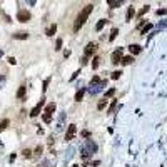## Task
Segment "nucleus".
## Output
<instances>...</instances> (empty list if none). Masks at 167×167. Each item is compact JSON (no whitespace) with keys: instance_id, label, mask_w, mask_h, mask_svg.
Segmentation results:
<instances>
[{"instance_id":"17","label":"nucleus","mask_w":167,"mask_h":167,"mask_svg":"<svg viewBox=\"0 0 167 167\" xmlns=\"http://www.w3.org/2000/svg\"><path fill=\"white\" fill-rule=\"evenodd\" d=\"M7 125H9V120H7V119L0 120V132H2V130H5V129H7Z\"/></svg>"},{"instance_id":"4","label":"nucleus","mask_w":167,"mask_h":167,"mask_svg":"<svg viewBox=\"0 0 167 167\" xmlns=\"http://www.w3.org/2000/svg\"><path fill=\"white\" fill-rule=\"evenodd\" d=\"M75 134H77V125H75V124H70L69 129H67V132H65V140H67V142L74 140Z\"/></svg>"},{"instance_id":"9","label":"nucleus","mask_w":167,"mask_h":167,"mask_svg":"<svg viewBox=\"0 0 167 167\" xmlns=\"http://www.w3.org/2000/svg\"><path fill=\"white\" fill-rule=\"evenodd\" d=\"M55 32H57V25H55V23H52V25L47 27V30H45V35H47V37H54Z\"/></svg>"},{"instance_id":"31","label":"nucleus","mask_w":167,"mask_h":167,"mask_svg":"<svg viewBox=\"0 0 167 167\" xmlns=\"http://www.w3.org/2000/svg\"><path fill=\"white\" fill-rule=\"evenodd\" d=\"M115 104H117V102H115V100H112V104H110V109H109V112H112V110H114V107H115Z\"/></svg>"},{"instance_id":"30","label":"nucleus","mask_w":167,"mask_h":167,"mask_svg":"<svg viewBox=\"0 0 167 167\" xmlns=\"http://www.w3.org/2000/svg\"><path fill=\"white\" fill-rule=\"evenodd\" d=\"M157 13H159V15H164V13H167V9H161Z\"/></svg>"},{"instance_id":"3","label":"nucleus","mask_w":167,"mask_h":167,"mask_svg":"<svg viewBox=\"0 0 167 167\" xmlns=\"http://www.w3.org/2000/svg\"><path fill=\"white\" fill-rule=\"evenodd\" d=\"M54 110H55V104H54V102L45 107V112H44V122L45 124H50L52 122V114H54Z\"/></svg>"},{"instance_id":"16","label":"nucleus","mask_w":167,"mask_h":167,"mask_svg":"<svg viewBox=\"0 0 167 167\" xmlns=\"http://www.w3.org/2000/svg\"><path fill=\"white\" fill-rule=\"evenodd\" d=\"M107 2H109V5H110L112 9H115V7H119L120 3L124 2V0H107Z\"/></svg>"},{"instance_id":"29","label":"nucleus","mask_w":167,"mask_h":167,"mask_svg":"<svg viewBox=\"0 0 167 167\" xmlns=\"http://www.w3.org/2000/svg\"><path fill=\"white\" fill-rule=\"evenodd\" d=\"M40 152H42V147H40V145H38V147L35 149V155H40Z\"/></svg>"},{"instance_id":"13","label":"nucleus","mask_w":167,"mask_h":167,"mask_svg":"<svg viewBox=\"0 0 167 167\" xmlns=\"http://www.w3.org/2000/svg\"><path fill=\"white\" fill-rule=\"evenodd\" d=\"M105 23H107V20H104V19H102V20H99V22H97V25H95V30H97V32H100L102 28H104Z\"/></svg>"},{"instance_id":"35","label":"nucleus","mask_w":167,"mask_h":167,"mask_svg":"<svg viewBox=\"0 0 167 167\" xmlns=\"http://www.w3.org/2000/svg\"><path fill=\"white\" fill-rule=\"evenodd\" d=\"M72 167H79V165H72Z\"/></svg>"},{"instance_id":"34","label":"nucleus","mask_w":167,"mask_h":167,"mask_svg":"<svg viewBox=\"0 0 167 167\" xmlns=\"http://www.w3.org/2000/svg\"><path fill=\"white\" fill-rule=\"evenodd\" d=\"M28 2H30V3H34V2H35V0H28Z\"/></svg>"},{"instance_id":"11","label":"nucleus","mask_w":167,"mask_h":167,"mask_svg":"<svg viewBox=\"0 0 167 167\" xmlns=\"http://www.w3.org/2000/svg\"><path fill=\"white\" fill-rule=\"evenodd\" d=\"M25 92H27V85H20L19 87V92H17V99H25Z\"/></svg>"},{"instance_id":"6","label":"nucleus","mask_w":167,"mask_h":167,"mask_svg":"<svg viewBox=\"0 0 167 167\" xmlns=\"http://www.w3.org/2000/svg\"><path fill=\"white\" fill-rule=\"evenodd\" d=\"M44 104H45V102H44V99H42V100L38 102V104L35 105V107L32 109V110H30V117H37L38 114H40V110H42V107H44Z\"/></svg>"},{"instance_id":"24","label":"nucleus","mask_w":167,"mask_h":167,"mask_svg":"<svg viewBox=\"0 0 167 167\" xmlns=\"http://www.w3.org/2000/svg\"><path fill=\"white\" fill-rule=\"evenodd\" d=\"M97 165H99L97 161H95V162H85V164H84V167H97Z\"/></svg>"},{"instance_id":"23","label":"nucleus","mask_w":167,"mask_h":167,"mask_svg":"<svg viewBox=\"0 0 167 167\" xmlns=\"http://www.w3.org/2000/svg\"><path fill=\"white\" fill-rule=\"evenodd\" d=\"M62 49V38H57V42H55V50H60Z\"/></svg>"},{"instance_id":"27","label":"nucleus","mask_w":167,"mask_h":167,"mask_svg":"<svg viewBox=\"0 0 167 167\" xmlns=\"http://www.w3.org/2000/svg\"><path fill=\"white\" fill-rule=\"evenodd\" d=\"M120 74H122V72H120V70H115V72L112 74V79H115V80H117V79H119V77H120Z\"/></svg>"},{"instance_id":"8","label":"nucleus","mask_w":167,"mask_h":167,"mask_svg":"<svg viewBox=\"0 0 167 167\" xmlns=\"http://www.w3.org/2000/svg\"><path fill=\"white\" fill-rule=\"evenodd\" d=\"M120 59H122V49H117L112 54V62L114 63H120Z\"/></svg>"},{"instance_id":"33","label":"nucleus","mask_w":167,"mask_h":167,"mask_svg":"<svg viewBox=\"0 0 167 167\" xmlns=\"http://www.w3.org/2000/svg\"><path fill=\"white\" fill-rule=\"evenodd\" d=\"M82 136H84V137H89V136H90V132H89V130H84Z\"/></svg>"},{"instance_id":"32","label":"nucleus","mask_w":167,"mask_h":167,"mask_svg":"<svg viewBox=\"0 0 167 167\" xmlns=\"http://www.w3.org/2000/svg\"><path fill=\"white\" fill-rule=\"evenodd\" d=\"M15 62H17V60L13 59V57H9V63H12V65H13V63H15Z\"/></svg>"},{"instance_id":"14","label":"nucleus","mask_w":167,"mask_h":167,"mask_svg":"<svg viewBox=\"0 0 167 167\" xmlns=\"http://www.w3.org/2000/svg\"><path fill=\"white\" fill-rule=\"evenodd\" d=\"M84 94H85V90H84V89H80V90H77V94H75V102H80V100H82Z\"/></svg>"},{"instance_id":"19","label":"nucleus","mask_w":167,"mask_h":167,"mask_svg":"<svg viewBox=\"0 0 167 167\" xmlns=\"http://www.w3.org/2000/svg\"><path fill=\"white\" fill-rule=\"evenodd\" d=\"M150 28H152V23H147V25H144V27H142L140 34H142V35H144V34H147V32L150 30Z\"/></svg>"},{"instance_id":"20","label":"nucleus","mask_w":167,"mask_h":167,"mask_svg":"<svg viewBox=\"0 0 167 167\" xmlns=\"http://www.w3.org/2000/svg\"><path fill=\"white\" fill-rule=\"evenodd\" d=\"M117 34H119V30H117V28H112V32H110V37H109V40H114V38L117 37Z\"/></svg>"},{"instance_id":"18","label":"nucleus","mask_w":167,"mask_h":167,"mask_svg":"<svg viewBox=\"0 0 167 167\" xmlns=\"http://www.w3.org/2000/svg\"><path fill=\"white\" fill-rule=\"evenodd\" d=\"M134 13H136V10H134V7H129V10H127V20H130L134 17Z\"/></svg>"},{"instance_id":"21","label":"nucleus","mask_w":167,"mask_h":167,"mask_svg":"<svg viewBox=\"0 0 167 167\" xmlns=\"http://www.w3.org/2000/svg\"><path fill=\"white\" fill-rule=\"evenodd\" d=\"M115 94V89H109L107 92H105V99H109V97H112V95Z\"/></svg>"},{"instance_id":"15","label":"nucleus","mask_w":167,"mask_h":167,"mask_svg":"<svg viewBox=\"0 0 167 167\" xmlns=\"http://www.w3.org/2000/svg\"><path fill=\"white\" fill-rule=\"evenodd\" d=\"M120 62H122V65H129V63L134 62V59H132V57H122V59H120Z\"/></svg>"},{"instance_id":"12","label":"nucleus","mask_w":167,"mask_h":167,"mask_svg":"<svg viewBox=\"0 0 167 167\" xmlns=\"http://www.w3.org/2000/svg\"><path fill=\"white\" fill-rule=\"evenodd\" d=\"M129 50H130V54L137 55V54H140V45L134 44V45H130V47H129Z\"/></svg>"},{"instance_id":"28","label":"nucleus","mask_w":167,"mask_h":167,"mask_svg":"<svg viewBox=\"0 0 167 167\" xmlns=\"http://www.w3.org/2000/svg\"><path fill=\"white\" fill-rule=\"evenodd\" d=\"M145 12H149V5H145V7H144V9H142V10H140V12H139V17H140V15H144V13H145Z\"/></svg>"},{"instance_id":"2","label":"nucleus","mask_w":167,"mask_h":167,"mask_svg":"<svg viewBox=\"0 0 167 167\" xmlns=\"http://www.w3.org/2000/svg\"><path fill=\"white\" fill-rule=\"evenodd\" d=\"M95 150H97V145H95L92 140H85V144L82 147V159H84V161H87L92 154H95Z\"/></svg>"},{"instance_id":"25","label":"nucleus","mask_w":167,"mask_h":167,"mask_svg":"<svg viewBox=\"0 0 167 167\" xmlns=\"http://www.w3.org/2000/svg\"><path fill=\"white\" fill-rule=\"evenodd\" d=\"M105 105H107V100L104 99V100H100V102H99V105H97V107H99V110H102V109H104Z\"/></svg>"},{"instance_id":"26","label":"nucleus","mask_w":167,"mask_h":167,"mask_svg":"<svg viewBox=\"0 0 167 167\" xmlns=\"http://www.w3.org/2000/svg\"><path fill=\"white\" fill-rule=\"evenodd\" d=\"M99 60H100L99 57H95V59L92 60V67H94V69H97V67H99Z\"/></svg>"},{"instance_id":"1","label":"nucleus","mask_w":167,"mask_h":167,"mask_svg":"<svg viewBox=\"0 0 167 167\" xmlns=\"http://www.w3.org/2000/svg\"><path fill=\"white\" fill-rule=\"evenodd\" d=\"M92 9H94V5H85L79 12V15H77V19H75V23H74V32H79L80 28H82V25L87 22L89 15L92 13Z\"/></svg>"},{"instance_id":"5","label":"nucleus","mask_w":167,"mask_h":167,"mask_svg":"<svg viewBox=\"0 0 167 167\" xmlns=\"http://www.w3.org/2000/svg\"><path fill=\"white\" fill-rule=\"evenodd\" d=\"M17 20H19V22H28V20H30V12H28V10H20L19 13H17Z\"/></svg>"},{"instance_id":"7","label":"nucleus","mask_w":167,"mask_h":167,"mask_svg":"<svg viewBox=\"0 0 167 167\" xmlns=\"http://www.w3.org/2000/svg\"><path fill=\"white\" fill-rule=\"evenodd\" d=\"M95 50H97V44H94V42H90V44H87V47H85V55H94Z\"/></svg>"},{"instance_id":"10","label":"nucleus","mask_w":167,"mask_h":167,"mask_svg":"<svg viewBox=\"0 0 167 167\" xmlns=\"http://www.w3.org/2000/svg\"><path fill=\"white\" fill-rule=\"evenodd\" d=\"M13 38H17V40H25V38H28V32H17V34H13Z\"/></svg>"},{"instance_id":"22","label":"nucleus","mask_w":167,"mask_h":167,"mask_svg":"<svg viewBox=\"0 0 167 167\" xmlns=\"http://www.w3.org/2000/svg\"><path fill=\"white\" fill-rule=\"evenodd\" d=\"M22 154H23V157H27V159H30V157H32V150H30V149H25V150H23Z\"/></svg>"}]
</instances>
